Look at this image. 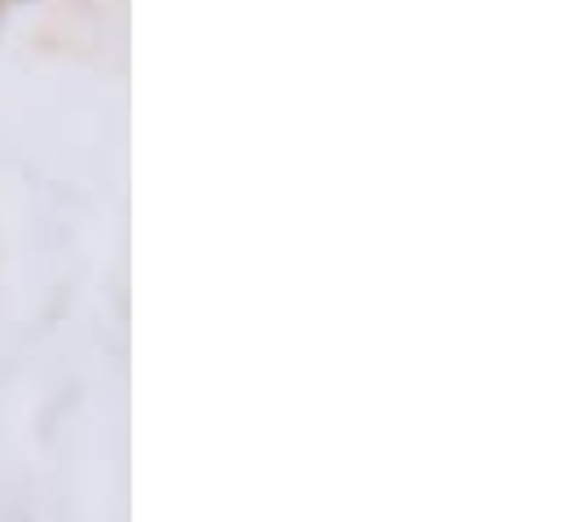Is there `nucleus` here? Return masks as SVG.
<instances>
[]
</instances>
